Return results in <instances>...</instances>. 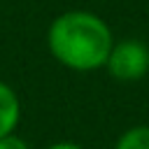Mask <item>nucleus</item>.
<instances>
[{"label":"nucleus","instance_id":"1","mask_svg":"<svg viewBox=\"0 0 149 149\" xmlns=\"http://www.w3.org/2000/svg\"><path fill=\"white\" fill-rule=\"evenodd\" d=\"M49 54L74 72L105 68L114 47V35L107 21L88 9H68L47 28Z\"/></svg>","mask_w":149,"mask_h":149},{"label":"nucleus","instance_id":"2","mask_svg":"<svg viewBox=\"0 0 149 149\" xmlns=\"http://www.w3.org/2000/svg\"><path fill=\"white\" fill-rule=\"evenodd\" d=\"M105 68L119 81H137L149 72V47L135 37L114 42Z\"/></svg>","mask_w":149,"mask_h":149},{"label":"nucleus","instance_id":"3","mask_svg":"<svg viewBox=\"0 0 149 149\" xmlns=\"http://www.w3.org/2000/svg\"><path fill=\"white\" fill-rule=\"evenodd\" d=\"M21 119V102L16 91L0 79V137L14 133V128L19 126Z\"/></svg>","mask_w":149,"mask_h":149},{"label":"nucleus","instance_id":"4","mask_svg":"<svg viewBox=\"0 0 149 149\" xmlns=\"http://www.w3.org/2000/svg\"><path fill=\"white\" fill-rule=\"evenodd\" d=\"M114 149H149V126H133L123 130L114 144Z\"/></svg>","mask_w":149,"mask_h":149},{"label":"nucleus","instance_id":"5","mask_svg":"<svg viewBox=\"0 0 149 149\" xmlns=\"http://www.w3.org/2000/svg\"><path fill=\"white\" fill-rule=\"evenodd\" d=\"M0 149H30V147H28V142H26V140H21L19 135L9 133V135L0 137Z\"/></svg>","mask_w":149,"mask_h":149},{"label":"nucleus","instance_id":"6","mask_svg":"<svg viewBox=\"0 0 149 149\" xmlns=\"http://www.w3.org/2000/svg\"><path fill=\"white\" fill-rule=\"evenodd\" d=\"M47 149H84V147H79L77 142H54Z\"/></svg>","mask_w":149,"mask_h":149}]
</instances>
